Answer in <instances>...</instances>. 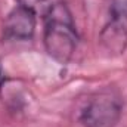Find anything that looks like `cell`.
I'll list each match as a JSON object with an SVG mask.
<instances>
[{"instance_id": "cell-1", "label": "cell", "mask_w": 127, "mask_h": 127, "mask_svg": "<svg viewBox=\"0 0 127 127\" xmlns=\"http://www.w3.org/2000/svg\"><path fill=\"white\" fill-rule=\"evenodd\" d=\"M44 47L52 59L68 64L77 47V31L72 15L64 1L53 3L44 13Z\"/></svg>"}, {"instance_id": "cell-2", "label": "cell", "mask_w": 127, "mask_h": 127, "mask_svg": "<svg viewBox=\"0 0 127 127\" xmlns=\"http://www.w3.org/2000/svg\"><path fill=\"white\" fill-rule=\"evenodd\" d=\"M123 109L121 97L117 92L106 89L93 95L80 112L84 127H115Z\"/></svg>"}, {"instance_id": "cell-3", "label": "cell", "mask_w": 127, "mask_h": 127, "mask_svg": "<svg viewBox=\"0 0 127 127\" xmlns=\"http://www.w3.org/2000/svg\"><path fill=\"white\" fill-rule=\"evenodd\" d=\"M100 41L111 53H121L127 46V0H112L109 21L100 32Z\"/></svg>"}, {"instance_id": "cell-4", "label": "cell", "mask_w": 127, "mask_h": 127, "mask_svg": "<svg viewBox=\"0 0 127 127\" xmlns=\"http://www.w3.org/2000/svg\"><path fill=\"white\" fill-rule=\"evenodd\" d=\"M35 15L24 6L15 7L4 19L3 37L6 40H30L35 31Z\"/></svg>"}, {"instance_id": "cell-5", "label": "cell", "mask_w": 127, "mask_h": 127, "mask_svg": "<svg viewBox=\"0 0 127 127\" xmlns=\"http://www.w3.org/2000/svg\"><path fill=\"white\" fill-rule=\"evenodd\" d=\"M18 3H19V6L31 9L32 12H35V13L37 12H43V10L46 13V10H47V7L44 6L46 0H18Z\"/></svg>"}, {"instance_id": "cell-6", "label": "cell", "mask_w": 127, "mask_h": 127, "mask_svg": "<svg viewBox=\"0 0 127 127\" xmlns=\"http://www.w3.org/2000/svg\"><path fill=\"white\" fill-rule=\"evenodd\" d=\"M1 87H3V72H1V68H0V93H1Z\"/></svg>"}]
</instances>
